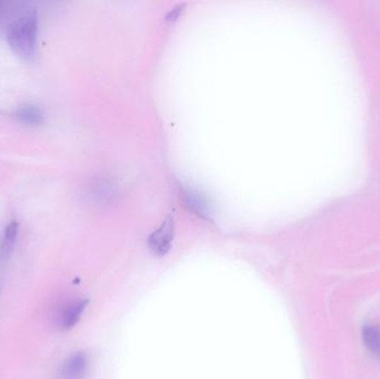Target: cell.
<instances>
[{"label":"cell","instance_id":"cell-5","mask_svg":"<svg viewBox=\"0 0 380 379\" xmlns=\"http://www.w3.org/2000/svg\"><path fill=\"white\" fill-rule=\"evenodd\" d=\"M19 224L17 220H11L4 230L3 237L0 241V263H6L13 254L17 236H18Z\"/></svg>","mask_w":380,"mask_h":379},{"label":"cell","instance_id":"cell-1","mask_svg":"<svg viewBox=\"0 0 380 379\" xmlns=\"http://www.w3.org/2000/svg\"><path fill=\"white\" fill-rule=\"evenodd\" d=\"M7 42L21 61L35 64L38 56V13L35 8L23 11L7 28Z\"/></svg>","mask_w":380,"mask_h":379},{"label":"cell","instance_id":"cell-3","mask_svg":"<svg viewBox=\"0 0 380 379\" xmlns=\"http://www.w3.org/2000/svg\"><path fill=\"white\" fill-rule=\"evenodd\" d=\"M88 299H73L64 303L58 314V324L64 330H69L81 320L86 311Z\"/></svg>","mask_w":380,"mask_h":379},{"label":"cell","instance_id":"cell-4","mask_svg":"<svg viewBox=\"0 0 380 379\" xmlns=\"http://www.w3.org/2000/svg\"><path fill=\"white\" fill-rule=\"evenodd\" d=\"M89 368V355L77 351L68 357L60 369V379H83Z\"/></svg>","mask_w":380,"mask_h":379},{"label":"cell","instance_id":"cell-2","mask_svg":"<svg viewBox=\"0 0 380 379\" xmlns=\"http://www.w3.org/2000/svg\"><path fill=\"white\" fill-rule=\"evenodd\" d=\"M174 237V220L172 215H168L162 222V225L149 236V249L155 256H166L172 249Z\"/></svg>","mask_w":380,"mask_h":379},{"label":"cell","instance_id":"cell-6","mask_svg":"<svg viewBox=\"0 0 380 379\" xmlns=\"http://www.w3.org/2000/svg\"><path fill=\"white\" fill-rule=\"evenodd\" d=\"M15 117L20 123L26 124V125L29 126L42 125L44 121V114L36 106L27 105L19 108L16 114H15Z\"/></svg>","mask_w":380,"mask_h":379},{"label":"cell","instance_id":"cell-7","mask_svg":"<svg viewBox=\"0 0 380 379\" xmlns=\"http://www.w3.org/2000/svg\"><path fill=\"white\" fill-rule=\"evenodd\" d=\"M362 340L368 351L380 359V327L366 325L362 328Z\"/></svg>","mask_w":380,"mask_h":379}]
</instances>
